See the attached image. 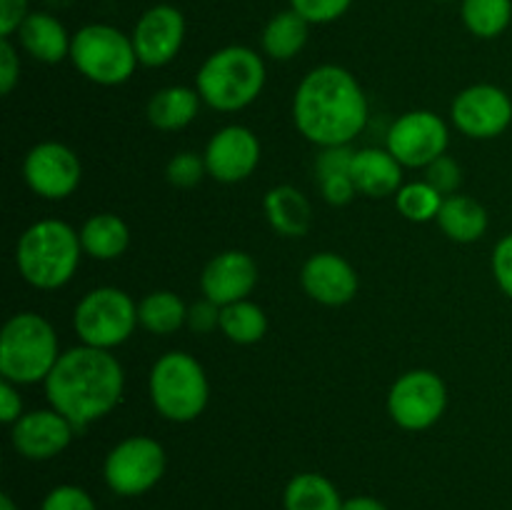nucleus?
I'll use <instances>...</instances> for the list:
<instances>
[{"label":"nucleus","instance_id":"1","mask_svg":"<svg viewBox=\"0 0 512 510\" xmlns=\"http://www.w3.org/2000/svg\"><path fill=\"white\" fill-rule=\"evenodd\" d=\"M368 115V98L343 65H318L295 88L293 123L318 148L350 145L365 130Z\"/></svg>","mask_w":512,"mask_h":510},{"label":"nucleus","instance_id":"2","mask_svg":"<svg viewBox=\"0 0 512 510\" xmlns=\"http://www.w3.org/2000/svg\"><path fill=\"white\" fill-rule=\"evenodd\" d=\"M43 385L50 408L65 415L75 430L83 433L88 425L118 408L123 400L125 373L110 350L80 343L60 353Z\"/></svg>","mask_w":512,"mask_h":510},{"label":"nucleus","instance_id":"3","mask_svg":"<svg viewBox=\"0 0 512 510\" xmlns=\"http://www.w3.org/2000/svg\"><path fill=\"white\" fill-rule=\"evenodd\" d=\"M83 255L78 230L55 218L28 225L15 245L20 278L35 290L65 288L78 273Z\"/></svg>","mask_w":512,"mask_h":510},{"label":"nucleus","instance_id":"4","mask_svg":"<svg viewBox=\"0 0 512 510\" xmlns=\"http://www.w3.org/2000/svg\"><path fill=\"white\" fill-rule=\"evenodd\" d=\"M268 80L265 60L248 45H225L205 58L195 75V90L205 105L220 113H238L260 98Z\"/></svg>","mask_w":512,"mask_h":510},{"label":"nucleus","instance_id":"5","mask_svg":"<svg viewBox=\"0 0 512 510\" xmlns=\"http://www.w3.org/2000/svg\"><path fill=\"white\" fill-rule=\"evenodd\" d=\"M60 358L58 333L48 318L23 310L5 320L0 333V375L15 385L45 383Z\"/></svg>","mask_w":512,"mask_h":510},{"label":"nucleus","instance_id":"6","mask_svg":"<svg viewBox=\"0 0 512 510\" xmlns=\"http://www.w3.org/2000/svg\"><path fill=\"white\" fill-rule=\"evenodd\" d=\"M148 393L160 418L170 423H193L208 408L210 383L198 358L185 350H170L150 368Z\"/></svg>","mask_w":512,"mask_h":510},{"label":"nucleus","instance_id":"7","mask_svg":"<svg viewBox=\"0 0 512 510\" xmlns=\"http://www.w3.org/2000/svg\"><path fill=\"white\" fill-rule=\"evenodd\" d=\"M70 63L85 80L103 88H115L133 78L138 68L133 38L115 25L90 23L73 33Z\"/></svg>","mask_w":512,"mask_h":510},{"label":"nucleus","instance_id":"8","mask_svg":"<svg viewBox=\"0 0 512 510\" xmlns=\"http://www.w3.org/2000/svg\"><path fill=\"white\" fill-rule=\"evenodd\" d=\"M138 325V303L115 285L88 290L73 310L75 335L90 348H118L128 343Z\"/></svg>","mask_w":512,"mask_h":510},{"label":"nucleus","instance_id":"9","mask_svg":"<svg viewBox=\"0 0 512 510\" xmlns=\"http://www.w3.org/2000/svg\"><path fill=\"white\" fill-rule=\"evenodd\" d=\"M168 455L150 435H130L110 448L103 463L105 485L120 498H138L163 480Z\"/></svg>","mask_w":512,"mask_h":510},{"label":"nucleus","instance_id":"10","mask_svg":"<svg viewBox=\"0 0 512 510\" xmlns=\"http://www.w3.org/2000/svg\"><path fill=\"white\" fill-rule=\"evenodd\" d=\"M448 408V385L435 370L415 368L400 375L388 393V415L398 428L420 433L438 423Z\"/></svg>","mask_w":512,"mask_h":510},{"label":"nucleus","instance_id":"11","mask_svg":"<svg viewBox=\"0 0 512 510\" xmlns=\"http://www.w3.org/2000/svg\"><path fill=\"white\" fill-rule=\"evenodd\" d=\"M448 143V123L433 110H410L400 115L385 138V148L403 168H428L435 158L445 155Z\"/></svg>","mask_w":512,"mask_h":510},{"label":"nucleus","instance_id":"12","mask_svg":"<svg viewBox=\"0 0 512 510\" xmlns=\"http://www.w3.org/2000/svg\"><path fill=\"white\" fill-rule=\"evenodd\" d=\"M25 185L43 200H65L80 188L83 165L73 148L58 140L33 145L23 158Z\"/></svg>","mask_w":512,"mask_h":510},{"label":"nucleus","instance_id":"13","mask_svg":"<svg viewBox=\"0 0 512 510\" xmlns=\"http://www.w3.org/2000/svg\"><path fill=\"white\" fill-rule=\"evenodd\" d=\"M450 118L465 138L493 140L510 128L512 98L498 85H470L455 95Z\"/></svg>","mask_w":512,"mask_h":510},{"label":"nucleus","instance_id":"14","mask_svg":"<svg viewBox=\"0 0 512 510\" xmlns=\"http://www.w3.org/2000/svg\"><path fill=\"white\" fill-rule=\"evenodd\" d=\"M133 48L145 68H163L178 58L185 43V15L175 5L160 3L145 10L135 23Z\"/></svg>","mask_w":512,"mask_h":510},{"label":"nucleus","instance_id":"15","mask_svg":"<svg viewBox=\"0 0 512 510\" xmlns=\"http://www.w3.org/2000/svg\"><path fill=\"white\" fill-rule=\"evenodd\" d=\"M205 168L218 183H243L260 165V140L245 125H225L205 145Z\"/></svg>","mask_w":512,"mask_h":510},{"label":"nucleus","instance_id":"16","mask_svg":"<svg viewBox=\"0 0 512 510\" xmlns=\"http://www.w3.org/2000/svg\"><path fill=\"white\" fill-rule=\"evenodd\" d=\"M75 433L78 430L65 415L55 408H40L23 413L10 425V443L25 460H50L73 443Z\"/></svg>","mask_w":512,"mask_h":510},{"label":"nucleus","instance_id":"17","mask_svg":"<svg viewBox=\"0 0 512 510\" xmlns=\"http://www.w3.org/2000/svg\"><path fill=\"white\" fill-rule=\"evenodd\" d=\"M300 285H303L305 295L315 303L340 308V305H348L358 295L360 278L343 255L323 250V253L310 255L303 263Z\"/></svg>","mask_w":512,"mask_h":510},{"label":"nucleus","instance_id":"18","mask_svg":"<svg viewBox=\"0 0 512 510\" xmlns=\"http://www.w3.org/2000/svg\"><path fill=\"white\" fill-rule=\"evenodd\" d=\"M258 285V263L245 250H223L205 263L200 273L203 298L225 308L238 300H248Z\"/></svg>","mask_w":512,"mask_h":510},{"label":"nucleus","instance_id":"19","mask_svg":"<svg viewBox=\"0 0 512 510\" xmlns=\"http://www.w3.org/2000/svg\"><path fill=\"white\" fill-rule=\"evenodd\" d=\"M350 178L365 198H388L403 188V165L388 148H363L355 150Z\"/></svg>","mask_w":512,"mask_h":510},{"label":"nucleus","instance_id":"20","mask_svg":"<svg viewBox=\"0 0 512 510\" xmlns=\"http://www.w3.org/2000/svg\"><path fill=\"white\" fill-rule=\"evenodd\" d=\"M15 35H18L20 48L30 58L40 60V63L55 65L60 60L70 58L73 35L68 33V28L55 15L43 13V10H33Z\"/></svg>","mask_w":512,"mask_h":510},{"label":"nucleus","instance_id":"21","mask_svg":"<svg viewBox=\"0 0 512 510\" xmlns=\"http://www.w3.org/2000/svg\"><path fill=\"white\" fill-rule=\"evenodd\" d=\"M265 218L280 238H303L313 225V205L295 185H275L263 198Z\"/></svg>","mask_w":512,"mask_h":510},{"label":"nucleus","instance_id":"22","mask_svg":"<svg viewBox=\"0 0 512 510\" xmlns=\"http://www.w3.org/2000/svg\"><path fill=\"white\" fill-rule=\"evenodd\" d=\"M203 98L195 88L188 85H168V88H160L158 93L150 95L148 115L150 125L165 133H175V130H183L198 118V110Z\"/></svg>","mask_w":512,"mask_h":510},{"label":"nucleus","instance_id":"23","mask_svg":"<svg viewBox=\"0 0 512 510\" xmlns=\"http://www.w3.org/2000/svg\"><path fill=\"white\" fill-rule=\"evenodd\" d=\"M435 223L443 230L445 238L460 245H470L483 238L490 220L488 210H485V205L480 200L463 193H455L443 200V208H440Z\"/></svg>","mask_w":512,"mask_h":510},{"label":"nucleus","instance_id":"24","mask_svg":"<svg viewBox=\"0 0 512 510\" xmlns=\"http://www.w3.org/2000/svg\"><path fill=\"white\" fill-rule=\"evenodd\" d=\"M80 245L83 253L93 260H115L128 250L130 228L120 215L115 213H95L83 223Z\"/></svg>","mask_w":512,"mask_h":510},{"label":"nucleus","instance_id":"25","mask_svg":"<svg viewBox=\"0 0 512 510\" xmlns=\"http://www.w3.org/2000/svg\"><path fill=\"white\" fill-rule=\"evenodd\" d=\"M310 23L293 8L280 10L265 23L260 48L273 60H293L308 45Z\"/></svg>","mask_w":512,"mask_h":510},{"label":"nucleus","instance_id":"26","mask_svg":"<svg viewBox=\"0 0 512 510\" xmlns=\"http://www.w3.org/2000/svg\"><path fill=\"white\" fill-rule=\"evenodd\" d=\"M138 323L153 335H173L188 325V305L173 290H153L138 303Z\"/></svg>","mask_w":512,"mask_h":510},{"label":"nucleus","instance_id":"27","mask_svg":"<svg viewBox=\"0 0 512 510\" xmlns=\"http://www.w3.org/2000/svg\"><path fill=\"white\" fill-rule=\"evenodd\" d=\"M338 488L320 473H300L285 485V510H343Z\"/></svg>","mask_w":512,"mask_h":510},{"label":"nucleus","instance_id":"28","mask_svg":"<svg viewBox=\"0 0 512 510\" xmlns=\"http://www.w3.org/2000/svg\"><path fill=\"white\" fill-rule=\"evenodd\" d=\"M220 333L235 345H255L268 333V315L253 300H238L220 310Z\"/></svg>","mask_w":512,"mask_h":510},{"label":"nucleus","instance_id":"29","mask_svg":"<svg viewBox=\"0 0 512 510\" xmlns=\"http://www.w3.org/2000/svg\"><path fill=\"white\" fill-rule=\"evenodd\" d=\"M460 18L475 38L493 40L508 30L512 0H460Z\"/></svg>","mask_w":512,"mask_h":510},{"label":"nucleus","instance_id":"30","mask_svg":"<svg viewBox=\"0 0 512 510\" xmlns=\"http://www.w3.org/2000/svg\"><path fill=\"white\" fill-rule=\"evenodd\" d=\"M443 200V195L428 180H413V183H403V188L395 193V208L410 223H430L438 218Z\"/></svg>","mask_w":512,"mask_h":510},{"label":"nucleus","instance_id":"31","mask_svg":"<svg viewBox=\"0 0 512 510\" xmlns=\"http://www.w3.org/2000/svg\"><path fill=\"white\" fill-rule=\"evenodd\" d=\"M208 175L205 168V158L193 150H183V153H175L173 158L165 165V180H168L173 188L178 190H190L195 185H200V180Z\"/></svg>","mask_w":512,"mask_h":510},{"label":"nucleus","instance_id":"32","mask_svg":"<svg viewBox=\"0 0 512 510\" xmlns=\"http://www.w3.org/2000/svg\"><path fill=\"white\" fill-rule=\"evenodd\" d=\"M425 180H428L443 198H450V195L458 193L460 185H463V168H460L458 160L450 158V155L445 153L425 168Z\"/></svg>","mask_w":512,"mask_h":510},{"label":"nucleus","instance_id":"33","mask_svg":"<svg viewBox=\"0 0 512 510\" xmlns=\"http://www.w3.org/2000/svg\"><path fill=\"white\" fill-rule=\"evenodd\" d=\"M353 0H290V8L310 25H328L343 18Z\"/></svg>","mask_w":512,"mask_h":510},{"label":"nucleus","instance_id":"34","mask_svg":"<svg viewBox=\"0 0 512 510\" xmlns=\"http://www.w3.org/2000/svg\"><path fill=\"white\" fill-rule=\"evenodd\" d=\"M40 510H98L88 490L78 485H55L40 503Z\"/></svg>","mask_w":512,"mask_h":510},{"label":"nucleus","instance_id":"35","mask_svg":"<svg viewBox=\"0 0 512 510\" xmlns=\"http://www.w3.org/2000/svg\"><path fill=\"white\" fill-rule=\"evenodd\" d=\"M355 150L350 145H328L320 148L318 160H315V173L320 178H330V175H350L353 168Z\"/></svg>","mask_w":512,"mask_h":510},{"label":"nucleus","instance_id":"36","mask_svg":"<svg viewBox=\"0 0 512 510\" xmlns=\"http://www.w3.org/2000/svg\"><path fill=\"white\" fill-rule=\"evenodd\" d=\"M490 268H493L498 288L512 300V233L503 235V238L495 243Z\"/></svg>","mask_w":512,"mask_h":510},{"label":"nucleus","instance_id":"37","mask_svg":"<svg viewBox=\"0 0 512 510\" xmlns=\"http://www.w3.org/2000/svg\"><path fill=\"white\" fill-rule=\"evenodd\" d=\"M20 83V55L10 38H0V93L10 95Z\"/></svg>","mask_w":512,"mask_h":510},{"label":"nucleus","instance_id":"38","mask_svg":"<svg viewBox=\"0 0 512 510\" xmlns=\"http://www.w3.org/2000/svg\"><path fill=\"white\" fill-rule=\"evenodd\" d=\"M318 188L325 203L335 205V208H343V205H348L350 200L358 195V188H355L350 175H330V178H320Z\"/></svg>","mask_w":512,"mask_h":510},{"label":"nucleus","instance_id":"39","mask_svg":"<svg viewBox=\"0 0 512 510\" xmlns=\"http://www.w3.org/2000/svg\"><path fill=\"white\" fill-rule=\"evenodd\" d=\"M220 305L213 300L203 298L188 308V328L198 335H208L213 330H220Z\"/></svg>","mask_w":512,"mask_h":510},{"label":"nucleus","instance_id":"40","mask_svg":"<svg viewBox=\"0 0 512 510\" xmlns=\"http://www.w3.org/2000/svg\"><path fill=\"white\" fill-rule=\"evenodd\" d=\"M30 13V0H0V38H13Z\"/></svg>","mask_w":512,"mask_h":510},{"label":"nucleus","instance_id":"41","mask_svg":"<svg viewBox=\"0 0 512 510\" xmlns=\"http://www.w3.org/2000/svg\"><path fill=\"white\" fill-rule=\"evenodd\" d=\"M20 385L3 380L0 383V420L5 425H13L23 415V398H20Z\"/></svg>","mask_w":512,"mask_h":510},{"label":"nucleus","instance_id":"42","mask_svg":"<svg viewBox=\"0 0 512 510\" xmlns=\"http://www.w3.org/2000/svg\"><path fill=\"white\" fill-rule=\"evenodd\" d=\"M343 510H388L385 503H380L373 495H355V498H348L343 503Z\"/></svg>","mask_w":512,"mask_h":510},{"label":"nucleus","instance_id":"43","mask_svg":"<svg viewBox=\"0 0 512 510\" xmlns=\"http://www.w3.org/2000/svg\"><path fill=\"white\" fill-rule=\"evenodd\" d=\"M0 510H20V508L13 503V498H10L8 493H3L0 495Z\"/></svg>","mask_w":512,"mask_h":510},{"label":"nucleus","instance_id":"44","mask_svg":"<svg viewBox=\"0 0 512 510\" xmlns=\"http://www.w3.org/2000/svg\"><path fill=\"white\" fill-rule=\"evenodd\" d=\"M443 3H448V0H443Z\"/></svg>","mask_w":512,"mask_h":510}]
</instances>
